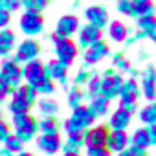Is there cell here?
Segmentation results:
<instances>
[{
    "instance_id": "74e56055",
    "label": "cell",
    "mask_w": 156,
    "mask_h": 156,
    "mask_svg": "<svg viewBox=\"0 0 156 156\" xmlns=\"http://www.w3.org/2000/svg\"><path fill=\"white\" fill-rule=\"evenodd\" d=\"M112 64H114V68H118L119 72H129L130 70V62H129V59H125L123 55H114V59H112Z\"/></svg>"
},
{
    "instance_id": "d4e9b609",
    "label": "cell",
    "mask_w": 156,
    "mask_h": 156,
    "mask_svg": "<svg viewBox=\"0 0 156 156\" xmlns=\"http://www.w3.org/2000/svg\"><path fill=\"white\" fill-rule=\"evenodd\" d=\"M108 103H110V101H107L105 98H101V96H94V98L90 99L88 108L94 112L96 118H103V116H107L108 110H110V105H108Z\"/></svg>"
},
{
    "instance_id": "52a82bcc",
    "label": "cell",
    "mask_w": 156,
    "mask_h": 156,
    "mask_svg": "<svg viewBox=\"0 0 156 156\" xmlns=\"http://www.w3.org/2000/svg\"><path fill=\"white\" fill-rule=\"evenodd\" d=\"M22 77L26 79L28 85H31L33 88L42 83L46 79V73H44V62L39 61V59H33L30 62H24L22 66Z\"/></svg>"
},
{
    "instance_id": "ffe728a7",
    "label": "cell",
    "mask_w": 156,
    "mask_h": 156,
    "mask_svg": "<svg viewBox=\"0 0 156 156\" xmlns=\"http://www.w3.org/2000/svg\"><path fill=\"white\" fill-rule=\"evenodd\" d=\"M15 44H17V37L11 30H0V57L6 59L9 57V53L15 50Z\"/></svg>"
},
{
    "instance_id": "8d00e7d4",
    "label": "cell",
    "mask_w": 156,
    "mask_h": 156,
    "mask_svg": "<svg viewBox=\"0 0 156 156\" xmlns=\"http://www.w3.org/2000/svg\"><path fill=\"white\" fill-rule=\"evenodd\" d=\"M116 9L121 15H127V17L134 19V11H132V2H130V0H118V2H116Z\"/></svg>"
},
{
    "instance_id": "7dc6e473",
    "label": "cell",
    "mask_w": 156,
    "mask_h": 156,
    "mask_svg": "<svg viewBox=\"0 0 156 156\" xmlns=\"http://www.w3.org/2000/svg\"><path fill=\"white\" fill-rule=\"evenodd\" d=\"M119 107H121L123 110H127L129 114H134V112H136V105H132V103H119Z\"/></svg>"
},
{
    "instance_id": "f907efd6",
    "label": "cell",
    "mask_w": 156,
    "mask_h": 156,
    "mask_svg": "<svg viewBox=\"0 0 156 156\" xmlns=\"http://www.w3.org/2000/svg\"><path fill=\"white\" fill-rule=\"evenodd\" d=\"M118 156H132V154L129 152V149H125V151H121V152H118Z\"/></svg>"
},
{
    "instance_id": "3957f363",
    "label": "cell",
    "mask_w": 156,
    "mask_h": 156,
    "mask_svg": "<svg viewBox=\"0 0 156 156\" xmlns=\"http://www.w3.org/2000/svg\"><path fill=\"white\" fill-rule=\"evenodd\" d=\"M50 39H51L53 44H55V46H53V50H55V59H57L61 64H64L66 68L72 66L73 61H75V57H77V51H79V46H77L72 39H61V37H57L55 33H51Z\"/></svg>"
},
{
    "instance_id": "5b68a950",
    "label": "cell",
    "mask_w": 156,
    "mask_h": 156,
    "mask_svg": "<svg viewBox=\"0 0 156 156\" xmlns=\"http://www.w3.org/2000/svg\"><path fill=\"white\" fill-rule=\"evenodd\" d=\"M19 26L22 30V33H26L28 37H33V35H39L42 33L44 30V17L37 11H30L26 9L19 20Z\"/></svg>"
},
{
    "instance_id": "e0dca14e",
    "label": "cell",
    "mask_w": 156,
    "mask_h": 156,
    "mask_svg": "<svg viewBox=\"0 0 156 156\" xmlns=\"http://www.w3.org/2000/svg\"><path fill=\"white\" fill-rule=\"evenodd\" d=\"M85 19L88 20L90 26L98 28V30H103L107 24H108V13L103 6H90L85 9Z\"/></svg>"
},
{
    "instance_id": "836d02e7",
    "label": "cell",
    "mask_w": 156,
    "mask_h": 156,
    "mask_svg": "<svg viewBox=\"0 0 156 156\" xmlns=\"http://www.w3.org/2000/svg\"><path fill=\"white\" fill-rule=\"evenodd\" d=\"M8 108H9L11 114H28L31 110V107L28 103H24L20 99H15V98H11V101L8 103Z\"/></svg>"
},
{
    "instance_id": "f6af8a7d",
    "label": "cell",
    "mask_w": 156,
    "mask_h": 156,
    "mask_svg": "<svg viewBox=\"0 0 156 156\" xmlns=\"http://www.w3.org/2000/svg\"><path fill=\"white\" fill-rule=\"evenodd\" d=\"M8 96H9V90H8V87H6V83L2 81V77H0V103H4Z\"/></svg>"
},
{
    "instance_id": "83f0119b",
    "label": "cell",
    "mask_w": 156,
    "mask_h": 156,
    "mask_svg": "<svg viewBox=\"0 0 156 156\" xmlns=\"http://www.w3.org/2000/svg\"><path fill=\"white\" fill-rule=\"evenodd\" d=\"M37 127L41 130V134H59V121L57 118H42L41 121H37Z\"/></svg>"
},
{
    "instance_id": "681fc988",
    "label": "cell",
    "mask_w": 156,
    "mask_h": 156,
    "mask_svg": "<svg viewBox=\"0 0 156 156\" xmlns=\"http://www.w3.org/2000/svg\"><path fill=\"white\" fill-rule=\"evenodd\" d=\"M15 156H33L31 152H28V151H20L19 154H15Z\"/></svg>"
},
{
    "instance_id": "f5cc1de1",
    "label": "cell",
    "mask_w": 156,
    "mask_h": 156,
    "mask_svg": "<svg viewBox=\"0 0 156 156\" xmlns=\"http://www.w3.org/2000/svg\"><path fill=\"white\" fill-rule=\"evenodd\" d=\"M0 119H2V110H0Z\"/></svg>"
},
{
    "instance_id": "8fae6325",
    "label": "cell",
    "mask_w": 156,
    "mask_h": 156,
    "mask_svg": "<svg viewBox=\"0 0 156 156\" xmlns=\"http://www.w3.org/2000/svg\"><path fill=\"white\" fill-rule=\"evenodd\" d=\"M140 92L147 101H156V68L147 66L143 75H141V83H140Z\"/></svg>"
},
{
    "instance_id": "2e32d148",
    "label": "cell",
    "mask_w": 156,
    "mask_h": 156,
    "mask_svg": "<svg viewBox=\"0 0 156 156\" xmlns=\"http://www.w3.org/2000/svg\"><path fill=\"white\" fill-rule=\"evenodd\" d=\"M101 37H103V31L101 30L87 24V26L79 28V31H77V46H81L83 50H87L90 44L101 41Z\"/></svg>"
},
{
    "instance_id": "60d3db41",
    "label": "cell",
    "mask_w": 156,
    "mask_h": 156,
    "mask_svg": "<svg viewBox=\"0 0 156 156\" xmlns=\"http://www.w3.org/2000/svg\"><path fill=\"white\" fill-rule=\"evenodd\" d=\"M87 156H112V152L107 147H88Z\"/></svg>"
},
{
    "instance_id": "b9f144b4",
    "label": "cell",
    "mask_w": 156,
    "mask_h": 156,
    "mask_svg": "<svg viewBox=\"0 0 156 156\" xmlns=\"http://www.w3.org/2000/svg\"><path fill=\"white\" fill-rule=\"evenodd\" d=\"M11 22V13L6 9H0V30H6Z\"/></svg>"
},
{
    "instance_id": "7c38bea8",
    "label": "cell",
    "mask_w": 156,
    "mask_h": 156,
    "mask_svg": "<svg viewBox=\"0 0 156 156\" xmlns=\"http://www.w3.org/2000/svg\"><path fill=\"white\" fill-rule=\"evenodd\" d=\"M108 55H110V48H108V44L101 39V41L90 44V46L85 50L83 61H85V66H88V64H98L101 59H105V57H108Z\"/></svg>"
},
{
    "instance_id": "f35d334b",
    "label": "cell",
    "mask_w": 156,
    "mask_h": 156,
    "mask_svg": "<svg viewBox=\"0 0 156 156\" xmlns=\"http://www.w3.org/2000/svg\"><path fill=\"white\" fill-rule=\"evenodd\" d=\"M94 75V72H87V70H79L75 75V79H73V87H81V85H87L88 79Z\"/></svg>"
},
{
    "instance_id": "9a60e30c",
    "label": "cell",
    "mask_w": 156,
    "mask_h": 156,
    "mask_svg": "<svg viewBox=\"0 0 156 156\" xmlns=\"http://www.w3.org/2000/svg\"><path fill=\"white\" fill-rule=\"evenodd\" d=\"M130 145V136L127 130H110L107 138V149L110 152H121Z\"/></svg>"
},
{
    "instance_id": "d6986e66",
    "label": "cell",
    "mask_w": 156,
    "mask_h": 156,
    "mask_svg": "<svg viewBox=\"0 0 156 156\" xmlns=\"http://www.w3.org/2000/svg\"><path fill=\"white\" fill-rule=\"evenodd\" d=\"M130 118L132 114H129L127 110H123L121 107L116 108L108 119V129L110 130H127V127L130 125Z\"/></svg>"
},
{
    "instance_id": "c3c4849f",
    "label": "cell",
    "mask_w": 156,
    "mask_h": 156,
    "mask_svg": "<svg viewBox=\"0 0 156 156\" xmlns=\"http://www.w3.org/2000/svg\"><path fill=\"white\" fill-rule=\"evenodd\" d=\"M0 156H15V154H11L9 151H6L4 147H0Z\"/></svg>"
},
{
    "instance_id": "7402d4cb",
    "label": "cell",
    "mask_w": 156,
    "mask_h": 156,
    "mask_svg": "<svg viewBox=\"0 0 156 156\" xmlns=\"http://www.w3.org/2000/svg\"><path fill=\"white\" fill-rule=\"evenodd\" d=\"M37 90L31 87V85H28V83H24V85H20L19 88H15V92L11 94V98H15V99H20V101H24V103H28L30 107H33V103L37 101Z\"/></svg>"
},
{
    "instance_id": "30bf717a",
    "label": "cell",
    "mask_w": 156,
    "mask_h": 156,
    "mask_svg": "<svg viewBox=\"0 0 156 156\" xmlns=\"http://www.w3.org/2000/svg\"><path fill=\"white\" fill-rule=\"evenodd\" d=\"M108 125H96V127H90L87 129L83 134H85V145L87 149L88 147H107V138H108Z\"/></svg>"
},
{
    "instance_id": "9c48e42d",
    "label": "cell",
    "mask_w": 156,
    "mask_h": 156,
    "mask_svg": "<svg viewBox=\"0 0 156 156\" xmlns=\"http://www.w3.org/2000/svg\"><path fill=\"white\" fill-rule=\"evenodd\" d=\"M81 24H79V19L75 15H62L57 24H55V35L61 37V39H72V35H75L79 31Z\"/></svg>"
},
{
    "instance_id": "4316f807",
    "label": "cell",
    "mask_w": 156,
    "mask_h": 156,
    "mask_svg": "<svg viewBox=\"0 0 156 156\" xmlns=\"http://www.w3.org/2000/svg\"><path fill=\"white\" fill-rule=\"evenodd\" d=\"M37 105H39V112L42 114V118H55L57 112H59V105H57V101H53V99L42 98Z\"/></svg>"
},
{
    "instance_id": "603a6c76",
    "label": "cell",
    "mask_w": 156,
    "mask_h": 156,
    "mask_svg": "<svg viewBox=\"0 0 156 156\" xmlns=\"http://www.w3.org/2000/svg\"><path fill=\"white\" fill-rule=\"evenodd\" d=\"M81 147H85V134L83 132H77V134H68V140L62 143V154L66 152H79Z\"/></svg>"
},
{
    "instance_id": "e575fe53",
    "label": "cell",
    "mask_w": 156,
    "mask_h": 156,
    "mask_svg": "<svg viewBox=\"0 0 156 156\" xmlns=\"http://www.w3.org/2000/svg\"><path fill=\"white\" fill-rule=\"evenodd\" d=\"M99 88H101V75H96L94 73L90 79H88V83H87V94L90 98L99 96Z\"/></svg>"
},
{
    "instance_id": "7a4b0ae2",
    "label": "cell",
    "mask_w": 156,
    "mask_h": 156,
    "mask_svg": "<svg viewBox=\"0 0 156 156\" xmlns=\"http://www.w3.org/2000/svg\"><path fill=\"white\" fill-rule=\"evenodd\" d=\"M11 123H13V129H15L13 134H15L22 143L31 141V140L35 138V134L39 132L37 121H35L33 116H30V112H28V114H13Z\"/></svg>"
},
{
    "instance_id": "1f68e13d",
    "label": "cell",
    "mask_w": 156,
    "mask_h": 156,
    "mask_svg": "<svg viewBox=\"0 0 156 156\" xmlns=\"http://www.w3.org/2000/svg\"><path fill=\"white\" fill-rule=\"evenodd\" d=\"M4 149H6V151H9L11 154H19L20 151H24V143H22L15 134H9V136H8V140L4 141Z\"/></svg>"
},
{
    "instance_id": "ba28073f",
    "label": "cell",
    "mask_w": 156,
    "mask_h": 156,
    "mask_svg": "<svg viewBox=\"0 0 156 156\" xmlns=\"http://www.w3.org/2000/svg\"><path fill=\"white\" fill-rule=\"evenodd\" d=\"M41 55V44L35 41V39H26L22 41L19 46H17V51H15V61L17 62H30L33 59H37Z\"/></svg>"
},
{
    "instance_id": "ee69618b",
    "label": "cell",
    "mask_w": 156,
    "mask_h": 156,
    "mask_svg": "<svg viewBox=\"0 0 156 156\" xmlns=\"http://www.w3.org/2000/svg\"><path fill=\"white\" fill-rule=\"evenodd\" d=\"M147 136H149V141L151 145H156V125H147Z\"/></svg>"
},
{
    "instance_id": "f1b7e54d",
    "label": "cell",
    "mask_w": 156,
    "mask_h": 156,
    "mask_svg": "<svg viewBox=\"0 0 156 156\" xmlns=\"http://www.w3.org/2000/svg\"><path fill=\"white\" fill-rule=\"evenodd\" d=\"M130 145H134V147H140V149H145V151H147V147L151 145L149 136H147V130H145V129H136V130H134V134L130 136Z\"/></svg>"
},
{
    "instance_id": "4dcf8cb0",
    "label": "cell",
    "mask_w": 156,
    "mask_h": 156,
    "mask_svg": "<svg viewBox=\"0 0 156 156\" xmlns=\"http://www.w3.org/2000/svg\"><path fill=\"white\" fill-rule=\"evenodd\" d=\"M85 96H87V94H85L79 87L70 88V92H68V105H70V108L73 110V108H77V107H81V105H83Z\"/></svg>"
},
{
    "instance_id": "d6a6232c",
    "label": "cell",
    "mask_w": 156,
    "mask_h": 156,
    "mask_svg": "<svg viewBox=\"0 0 156 156\" xmlns=\"http://www.w3.org/2000/svg\"><path fill=\"white\" fill-rule=\"evenodd\" d=\"M22 8L30 9V11H37V13H42L46 9V6L50 4V0H20Z\"/></svg>"
},
{
    "instance_id": "6da1fadb",
    "label": "cell",
    "mask_w": 156,
    "mask_h": 156,
    "mask_svg": "<svg viewBox=\"0 0 156 156\" xmlns=\"http://www.w3.org/2000/svg\"><path fill=\"white\" fill-rule=\"evenodd\" d=\"M96 121L94 112L88 108V105H81L72 110V116L64 121V130L66 134H77V132H85L90 129Z\"/></svg>"
},
{
    "instance_id": "484cf974",
    "label": "cell",
    "mask_w": 156,
    "mask_h": 156,
    "mask_svg": "<svg viewBox=\"0 0 156 156\" xmlns=\"http://www.w3.org/2000/svg\"><path fill=\"white\" fill-rule=\"evenodd\" d=\"M132 2V11L134 17H147V15H154V4L152 0H130Z\"/></svg>"
},
{
    "instance_id": "5bb4252c",
    "label": "cell",
    "mask_w": 156,
    "mask_h": 156,
    "mask_svg": "<svg viewBox=\"0 0 156 156\" xmlns=\"http://www.w3.org/2000/svg\"><path fill=\"white\" fill-rule=\"evenodd\" d=\"M37 147L41 152H44L46 156H53L61 151L62 143H61V136L59 134H41L37 138Z\"/></svg>"
},
{
    "instance_id": "ac0fdd59",
    "label": "cell",
    "mask_w": 156,
    "mask_h": 156,
    "mask_svg": "<svg viewBox=\"0 0 156 156\" xmlns=\"http://www.w3.org/2000/svg\"><path fill=\"white\" fill-rule=\"evenodd\" d=\"M140 85L136 83V79H127L123 81L121 88H119V103H132L136 105L138 99H140Z\"/></svg>"
},
{
    "instance_id": "ab89813d",
    "label": "cell",
    "mask_w": 156,
    "mask_h": 156,
    "mask_svg": "<svg viewBox=\"0 0 156 156\" xmlns=\"http://www.w3.org/2000/svg\"><path fill=\"white\" fill-rule=\"evenodd\" d=\"M19 8H22L20 0H0V9H6V11L13 13V11H17Z\"/></svg>"
},
{
    "instance_id": "277c9868",
    "label": "cell",
    "mask_w": 156,
    "mask_h": 156,
    "mask_svg": "<svg viewBox=\"0 0 156 156\" xmlns=\"http://www.w3.org/2000/svg\"><path fill=\"white\" fill-rule=\"evenodd\" d=\"M0 77H2V81L6 83L9 94H13L15 88H19L22 85L20 83V79H22V66H20V62H17L13 57L11 59L9 57L2 59V64H0Z\"/></svg>"
},
{
    "instance_id": "d590c367",
    "label": "cell",
    "mask_w": 156,
    "mask_h": 156,
    "mask_svg": "<svg viewBox=\"0 0 156 156\" xmlns=\"http://www.w3.org/2000/svg\"><path fill=\"white\" fill-rule=\"evenodd\" d=\"M35 90H37V94H42V96H50V94H53L55 92V83L51 81V79H46L42 81V83H39L37 87H35Z\"/></svg>"
},
{
    "instance_id": "816d5d0a",
    "label": "cell",
    "mask_w": 156,
    "mask_h": 156,
    "mask_svg": "<svg viewBox=\"0 0 156 156\" xmlns=\"http://www.w3.org/2000/svg\"><path fill=\"white\" fill-rule=\"evenodd\" d=\"M62 156H81V154H79V152H77V154H75V152H66V154H62Z\"/></svg>"
},
{
    "instance_id": "f546056e",
    "label": "cell",
    "mask_w": 156,
    "mask_h": 156,
    "mask_svg": "<svg viewBox=\"0 0 156 156\" xmlns=\"http://www.w3.org/2000/svg\"><path fill=\"white\" fill-rule=\"evenodd\" d=\"M140 119L145 125H156V101L149 103L147 107H143L140 110Z\"/></svg>"
},
{
    "instance_id": "7bdbcfd3",
    "label": "cell",
    "mask_w": 156,
    "mask_h": 156,
    "mask_svg": "<svg viewBox=\"0 0 156 156\" xmlns=\"http://www.w3.org/2000/svg\"><path fill=\"white\" fill-rule=\"evenodd\" d=\"M11 134V130H9V125L4 121V119H0V143H4L6 140H8V136Z\"/></svg>"
},
{
    "instance_id": "44dd1931",
    "label": "cell",
    "mask_w": 156,
    "mask_h": 156,
    "mask_svg": "<svg viewBox=\"0 0 156 156\" xmlns=\"http://www.w3.org/2000/svg\"><path fill=\"white\" fill-rule=\"evenodd\" d=\"M140 31L145 33L147 39L156 42V15H147V17H138L136 19Z\"/></svg>"
},
{
    "instance_id": "bcb514c9",
    "label": "cell",
    "mask_w": 156,
    "mask_h": 156,
    "mask_svg": "<svg viewBox=\"0 0 156 156\" xmlns=\"http://www.w3.org/2000/svg\"><path fill=\"white\" fill-rule=\"evenodd\" d=\"M127 149H129V152L132 156H147V151L145 149H140V147H134V145H129Z\"/></svg>"
},
{
    "instance_id": "4fadbf2b",
    "label": "cell",
    "mask_w": 156,
    "mask_h": 156,
    "mask_svg": "<svg viewBox=\"0 0 156 156\" xmlns=\"http://www.w3.org/2000/svg\"><path fill=\"white\" fill-rule=\"evenodd\" d=\"M44 73L48 79H51L53 83H57L61 87H64L68 83V68L64 64H61L57 59H51L44 64Z\"/></svg>"
},
{
    "instance_id": "cb8c5ba5",
    "label": "cell",
    "mask_w": 156,
    "mask_h": 156,
    "mask_svg": "<svg viewBox=\"0 0 156 156\" xmlns=\"http://www.w3.org/2000/svg\"><path fill=\"white\" fill-rule=\"evenodd\" d=\"M129 31H130V30H129L123 22H119V20L108 22V37H110V41H114V42H123V41H127Z\"/></svg>"
},
{
    "instance_id": "8992f818",
    "label": "cell",
    "mask_w": 156,
    "mask_h": 156,
    "mask_svg": "<svg viewBox=\"0 0 156 156\" xmlns=\"http://www.w3.org/2000/svg\"><path fill=\"white\" fill-rule=\"evenodd\" d=\"M123 81H125V79L121 77V73H119V72H114V73H110V75H101V88H99V96H101V98H105L107 101H110V99L118 98V94H119V88H121Z\"/></svg>"
}]
</instances>
